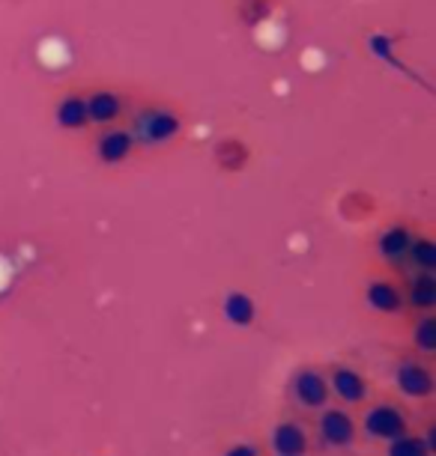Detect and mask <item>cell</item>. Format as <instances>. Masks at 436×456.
<instances>
[{"mask_svg":"<svg viewBox=\"0 0 436 456\" xmlns=\"http://www.w3.org/2000/svg\"><path fill=\"white\" fill-rule=\"evenodd\" d=\"M123 110H126V99L117 96L114 90H99L87 99V117L99 126H111L114 119L123 117Z\"/></svg>","mask_w":436,"mask_h":456,"instance_id":"cell-7","label":"cell"},{"mask_svg":"<svg viewBox=\"0 0 436 456\" xmlns=\"http://www.w3.org/2000/svg\"><path fill=\"white\" fill-rule=\"evenodd\" d=\"M338 209H341V215H344L347 221H362V218H371V215H374V209H377V200H374L371 194H365V191H350V194L341 197Z\"/></svg>","mask_w":436,"mask_h":456,"instance_id":"cell-13","label":"cell"},{"mask_svg":"<svg viewBox=\"0 0 436 456\" xmlns=\"http://www.w3.org/2000/svg\"><path fill=\"white\" fill-rule=\"evenodd\" d=\"M409 242H413V233L407 227H391L380 236V254L386 260H400V256H407Z\"/></svg>","mask_w":436,"mask_h":456,"instance_id":"cell-14","label":"cell"},{"mask_svg":"<svg viewBox=\"0 0 436 456\" xmlns=\"http://www.w3.org/2000/svg\"><path fill=\"white\" fill-rule=\"evenodd\" d=\"M404 298L413 307H418V311H431V307L436 305V281H433V272H415V278L409 281Z\"/></svg>","mask_w":436,"mask_h":456,"instance_id":"cell-11","label":"cell"},{"mask_svg":"<svg viewBox=\"0 0 436 456\" xmlns=\"http://www.w3.org/2000/svg\"><path fill=\"white\" fill-rule=\"evenodd\" d=\"M365 429L374 438H386V442H391V438H398L400 433H407V418H404V411L395 406H377L365 418Z\"/></svg>","mask_w":436,"mask_h":456,"instance_id":"cell-3","label":"cell"},{"mask_svg":"<svg viewBox=\"0 0 436 456\" xmlns=\"http://www.w3.org/2000/svg\"><path fill=\"white\" fill-rule=\"evenodd\" d=\"M407 256L413 260V265L418 272H433L436 269V245L431 242V239H424V236H418V239L413 236Z\"/></svg>","mask_w":436,"mask_h":456,"instance_id":"cell-15","label":"cell"},{"mask_svg":"<svg viewBox=\"0 0 436 456\" xmlns=\"http://www.w3.org/2000/svg\"><path fill=\"white\" fill-rule=\"evenodd\" d=\"M272 15V0H239V19L243 24H260Z\"/></svg>","mask_w":436,"mask_h":456,"instance_id":"cell-18","label":"cell"},{"mask_svg":"<svg viewBox=\"0 0 436 456\" xmlns=\"http://www.w3.org/2000/svg\"><path fill=\"white\" fill-rule=\"evenodd\" d=\"M225 456H258V451H254L251 444H236V447H230Z\"/></svg>","mask_w":436,"mask_h":456,"instance_id":"cell-21","label":"cell"},{"mask_svg":"<svg viewBox=\"0 0 436 456\" xmlns=\"http://www.w3.org/2000/svg\"><path fill=\"white\" fill-rule=\"evenodd\" d=\"M227 316L234 320L236 325H248L251 322V316H254V307H251V301H248L245 296H239V292H234V296L227 298Z\"/></svg>","mask_w":436,"mask_h":456,"instance_id":"cell-20","label":"cell"},{"mask_svg":"<svg viewBox=\"0 0 436 456\" xmlns=\"http://www.w3.org/2000/svg\"><path fill=\"white\" fill-rule=\"evenodd\" d=\"M135 143L138 141H135L129 128H123V126H102V132L96 134V152L108 165H119V161L129 159Z\"/></svg>","mask_w":436,"mask_h":456,"instance_id":"cell-2","label":"cell"},{"mask_svg":"<svg viewBox=\"0 0 436 456\" xmlns=\"http://www.w3.org/2000/svg\"><path fill=\"white\" fill-rule=\"evenodd\" d=\"M413 338H415V346L422 352H436V320L431 314H424L418 325L413 329Z\"/></svg>","mask_w":436,"mask_h":456,"instance_id":"cell-19","label":"cell"},{"mask_svg":"<svg viewBox=\"0 0 436 456\" xmlns=\"http://www.w3.org/2000/svg\"><path fill=\"white\" fill-rule=\"evenodd\" d=\"M389 456H431V447H427L424 438L400 433L398 438H391Z\"/></svg>","mask_w":436,"mask_h":456,"instance_id":"cell-17","label":"cell"},{"mask_svg":"<svg viewBox=\"0 0 436 456\" xmlns=\"http://www.w3.org/2000/svg\"><path fill=\"white\" fill-rule=\"evenodd\" d=\"M87 99H81V96H70V99H63L60 102V123L63 126H84L87 123Z\"/></svg>","mask_w":436,"mask_h":456,"instance_id":"cell-16","label":"cell"},{"mask_svg":"<svg viewBox=\"0 0 436 456\" xmlns=\"http://www.w3.org/2000/svg\"><path fill=\"white\" fill-rule=\"evenodd\" d=\"M272 444H276L278 456H302L308 451L305 429L299 424H278L272 433Z\"/></svg>","mask_w":436,"mask_h":456,"instance_id":"cell-10","label":"cell"},{"mask_svg":"<svg viewBox=\"0 0 436 456\" xmlns=\"http://www.w3.org/2000/svg\"><path fill=\"white\" fill-rule=\"evenodd\" d=\"M320 433H323V438H326V444H332V447H347V444H353V438H356L353 418H350L347 411H341V409L323 411V418H320Z\"/></svg>","mask_w":436,"mask_h":456,"instance_id":"cell-6","label":"cell"},{"mask_svg":"<svg viewBox=\"0 0 436 456\" xmlns=\"http://www.w3.org/2000/svg\"><path fill=\"white\" fill-rule=\"evenodd\" d=\"M248 159H251V150H248V143H243L239 137H227V141H221L216 146V165L225 170V174H239Z\"/></svg>","mask_w":436,"mask_h":456,"instance_id":"cell-8","label":"cell"},{"mask_svg":"<svg viewBox=\"0 0 436 456\" xmlns=\"http://www.w3.org/2000/svg\"><path fill=\"white\" fill-rule=\"evenodd\" d=\"M398 385L407 397H415V400H424L433 394L431 370H427L424 364H418V361H404V364L398 367Z\"/></svg>","mask_w":436,"mask_h":456,"instance_id":"cell-5","label":"cell"},{"mask_svg":"<svg viewBox=\"0 0 436 456\" xmlns=\"http://www.w3.org/2000/svg\"><path fill=\"white\" fill-rule=\"evenodd\" d=\"M129 132L135 141H141L147 146H165L183 132V123H179L177 110L170 105H144Z\"/></svg>","mask_w":436,"mask_h":456,"instance_id":"cell-1","label":"cell"},{"mask_svg":"<svg viewBox=\"0 0 436 456\" xmlns=\"http://www.w3.org/2000/svg\"><path fill=\"white\" fill-rule=\"evenodd\" d=\"M329 391H335L344 403H362L367 394V382L356 373V370L341 367V370H335V376H332Z\"/></svg>","mask_w":436,"mask_h":456,"instance_id":"cell-9","label":"cell"},{"mask_svg":"<svg viewBox=\"0 0 436 456\" xmlns=\"http://www.w3.org/2000/svg\"><path fill=\"white\" fill-rule=\"evenodd\" d=\"M367 301L371 307H377L380 314H398L404 307V292L389 281H374L367 287Z\"/></svg>","mask_w":436,"mask_h":456,"instance_id":"cell-12","label":"cell"},{"mask_svg":"<svg viewBox=\"0 0 436 456\" xmlns=\"http://www.w3.org/2000/svg\"><path fill=\"white\" fill-rule=\"evenodd\" d=\"M293 394L305 409H320V406H326L332 391H329V382L320 373L302 370V373L293 379Z\"/></svg>","mask_w":436,"mask_h":456,"instance_id":"cell-4","label":"cell"}]
</instances>
